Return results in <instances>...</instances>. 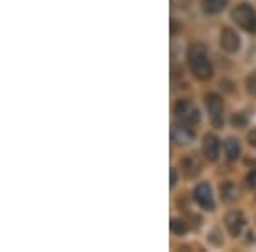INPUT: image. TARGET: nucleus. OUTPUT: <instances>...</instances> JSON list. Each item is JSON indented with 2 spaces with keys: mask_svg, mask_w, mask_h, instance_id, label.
<instances>
[{
  "mask_svg": "<svg viewBox=\"0 0 256 252\" xmlns=\"http://www.w3.org/2000/svg\"><path fill=\"white\" fill-rule=\"evenodd\" d=\"M246 140H248V143H250L251 147L256 148V128L250 130V133L246 135Z\"/></svg>",
  "mask_w": 256,
  "mask_h": 252,
  "instance_id": "nucleus-18",
  "label": "nucleus"
},
{
  "mask_svg": "<svg viewBox=\"0 0 256 252\" xmlns=\"http://www.w3.org/2000/svg\"><path fill=\"white\" fill-rule=\"evenodd\" d=\"M180 165H181V171H183V174L186 176L188 179H195V177L202 172V162H200V159H198L195 154L186 155L180 162Z\"/></svg>",
  "mask_w": 256,
  "mask_h": 252,
  "instance_id": "nucleus-10",
  "label": "nucleus"
},
{
  "mask_svg": "<svg viewBox=\"0 0 256 252\" xmlns=\"http://www.w3.org/2000/svg\"><path fill=\"white\" fill-rule=\"evenodd\" d=\"M178 183V172L176 169H171V188H174Z\"/></svg>",
  "mask_w": 256,
  "mask_h": 252,
  "instance_id": "nucleus-19",
  "label": "nucleus"
},
{
  "mask_svg": "<svg viewBox=\"0 0 256 252\" xmlns=\"http://www.w3.org/2000/svg\"><path fill=\"white\" fill-rule=\"evenodd\" d=\"M171 135L178 145H188V143H192L193 138H195V130H193V126H190L186 123L178 119L176 123H172Z\"/></svg>",
  "mask_w": 256,
  "mask_h": 252,
  "instance_id": "nucleus-9",
  "label": "nucleus"
},
{
  "mask_svg": "<svg viewBox=\"0 0 256 252\" xmlns=\"http://www.w3.org/2000/svg\"><path fill=\"white\" fill-rule=\"evenodd\" d=\"M186 63L192 75L198 80H210L214 75V67L210 63L207 48L202 43H192L186 51Z\"/></svg>",
  "mask_w": 256,
  "mask_h": 252,
  "instance_id": "nucleus-1",
  "label": "nucleus"
},
{
  "mask_svg": "<svg viewBox=\"0 0 256 252\" xmlns=\"http://www.w3.org/2000/svg\"><path fill=\"white\" fill-rule=\"evenodd\" d=\"M244 85H246L248 94H251V96H253V97L256 99V72L250 73V75L246 77Z\"/></svg>",
  "mask_w": 256,
  "mask_h": 252,
  "instance_id": "nucleus-16",
  "label": "nucleus"
},
{
  "mask_svg": "<svg viewBox=\"0 0 256 252\" xmlns=\"http://www.w3.org/2000/svg\"><path fill=\"white\" fill-rule=\"evenodd\" d=\"M171 232L174 235H184L188 232V223L183 220V218H171Z\"/></svg>",
  "mask_w": 256,
  "mask_h": 252,
  "instance_id": "nucleus-14",
  "label": "nucleus"
},
{
  "mask_svg": "<svg viewBox=\"0 0 256 252\" xmlns=\"http://www.w3.org/2000/svg\"><path fill=\"white\" fill-rule=\"evenodd\" d=\"M200 7L205 15H217L227 7V0H202Z\"/></svg>",
  "mask_w": 256,
  "mask_h": 252,
  "instance_id": "nucleus-13",
  "label": "nucleus"
},
{
  "mask_svg": "<svg viewBox=\"0 0 256 252\" xmlns=\"http://www.w3.org/2000/svg\"><path fill=\"white\" fill-rule=\"evenodd\" d=\"M224 155L229 162H236V160L239 159V155H241V143H239L238 138L229 136V138L226 140L224 142Z\"/></svg>",
  "mask_w": 256,
  "mask_h": 252,
  "instance_id": "nucleus-12",
  "label": "nucleus"
},
{
  "mask_svg": "<svg viewBox=\"0 0 256 252\" xmlns=\"http://www.w3.org/2000/svg\"><path fill=\"white\" fill-rule=\"evenodd\" d=\"M220 140H218L217 135L214 133H207L204 136V142H202V152H204V157L208 160V162H217L218 157H220Z\"/></svg>",
  "mask_w": 256,
  "mask_h": 252,
  "instance_id": "nucleus-8",
  "label": "nucleus"
},
{
  "mask_svg": "<svg viewBox=\"0 0 256 252\" xmlns=\"http://www.w3.org/2000/svg\"><path fill=\"white\" fill-rule=\"evenodd\" d=\"M246 186L250 189H254L256 188V171H251L250 174L246 176Z\"/></svg>",
  "mask_w": 256,
  "mask_h": 252,
  "instance_id": "nucleus-17",
  "label": "nucleus"
},
{
  "mask_svg": "<svg viewBox=\"0 0 256 252\" xmlns=\"http://www.w3.org/2000/svg\"><path fill=\"white\" fill-rule=\"evenodd\" d=\"M193 200L196 201V205L205 212H214L216 210V198H214L212 188L208 183H198L193 191Z\"/></svg>",
  "mask_w": 256,
  "mask_h": 252,
  "instance_id": "nucleus-5",
  "label": "nucleus"
},
{
  "mask_svg": "<svg viewBox=\"0 0 256 252\" xmlns=\"http://www.w3.org/2000/svg\"><path fill=\"white\" fill-rule=\"evenodd\" d=\"M204 102L208 111L210 123L216 128H222L224 125V101H222V97L216 92H207L204 94Z\"/></svg>",
  "mask_w": 256,
  "mask_h": 252,
  "instance_id": "nucleus-4",
  "label": "nucleus"
},
{
  "mask_svg": "<svg viewBox=\"0 0 256 252\" xmlns=\"http://www.w3.org/2000/svg\"><path fill=\"white\" fill-rule=\"evenodd\" d=\"M230 19L239 29L256 34V9H253L250 3L242 2L234 7L230 10Z\"/></svg>",
  "mask_w": 256,
  "mask_h": 252,
  "instance_id": "nucleus-2",
  "label": "nucleus"
},
{
  "mask_svg": "<svg viewBox=\"0 0 256 252\" xmlns=\"http://www.w3.org/2000/svg\"><path fill=\"white\" fill-rule=\"evenodd\" d=\"M224 225H226V229L230 237L236 239L242 234V230H244L246 217L242 215L241 210H230V212L224 217Z\"/></svg>",
  "mask_w": 256,
  "mask_h": 252,
  "instance_id": "nucleus-7",
  "label": "nucleus"
},
{
  "mask_svg": "<svg viewBox=\"0 0 256 252\" xmlns=\"http://www.w3.org/2000/svg\"><path fill=\"white\" fill-rule=\"evenodd\" d=\"M174 114L180 121L186 123V125L193 128L200 123V118H202L200 111H198V107L195 106V102H193L192 99H180L174 104Z\"/></svg>",
  "mask_w": 256,
  "mask_h": 252,
  "instance_id": "nucleus-3",
  "label": "nucleus"
},
{
  "mask_svg": "<svg viewBox=\"0 0 256 252\" xmlns=\"http://www.w3.org/2000/svg\"><path fill=\"white\" fill-rule=\"evenodd\" d=\"M250 118H251V114H248V113H236L230 118V123L236 128H244L248 125V121H250Z\"/></svg>",
  "mask_w": 256,
  "mask_h": 252,
  "instance_id": "nucleus-15",
  "label": "nucleus"
},
{
  "mask_svg": "<svg viewBox=\"0 0 256 252\" xmlns=\"http://www.w3.org/2000/svg\"><path fill=\"white\" fill-rule=\"evenodd\" d=\"M218 191H220L222 201H226V203H234V201H238L239 196H241L239 188L234 183H230V181H226V183H222L218 186Z\"/></svg>",
  "mask_w": 256,
  "mask_h": 252,
  "instance_id": "nucleus-11",
  "label": "nucleus"
},
{
  "mask_svg": "<svg viewBox=\"0 0 256 252\" xmlns=\"http://www.w3.org/2000/svg\"><path fill=\"white\" fill-rule=\"evenodd\" d=\"M218 44H220L222 51H226L227 55H236L241 49V38H239L236 29H232V27H222Z\"/></svg>",
  "mask_w": 256,
  "mask_h": 252,
  "instance_id": "nucleus-6",
  "label": "nucleus"
}]
</instances>
